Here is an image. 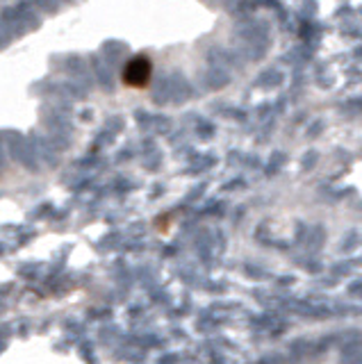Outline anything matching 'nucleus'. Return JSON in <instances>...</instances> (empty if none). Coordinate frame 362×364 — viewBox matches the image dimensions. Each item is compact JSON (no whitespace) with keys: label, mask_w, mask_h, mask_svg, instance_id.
<instances>
[{"label":"nucleus","mask_w":362,"mask_h":364,"mask_svg":"<svg viewBox=\"0 0 362 364\" xmlns=\"http://www.w3.org/2000/svg\"><path fill=\"white\" fill-rule=\"evenodd\" d=\"M153 77V62L146 55H135L125 62L121 71V80L130 89H146Z\"/></svg>","instance_id":"f257e3e1"}]
</instances>
